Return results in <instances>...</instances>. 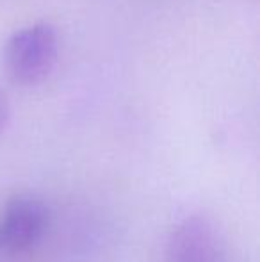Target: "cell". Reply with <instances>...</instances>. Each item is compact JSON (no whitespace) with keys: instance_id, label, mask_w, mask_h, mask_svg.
<instances>
[{"instance_id":"3957f363","label":"cell","mask_w":260,"mask_h":262,"mask_svg":"<svg viewBox=\"0 0 260 262\" xmlns=\"http://www.w3.org/2000/svg\"><path fill=\"white\" fill-rule=\"evenodd\" d=\"M164 262H221L216 228L203 216H189L177 225L166 245Z\"/></svg>"},{"instance_id":"7a4b0ae2","label":"cell","mask_w":260,"mask_h":262,"mask_svg":"<svg viewBox=\"0 0 260 262\" xmlns=\"http://www.w3.org/2000/svg\"><path fill=\"white\" fill-rule=\"evenodd\" d=\"M49 227V207L32 196H16L0 216V255L11 257L36 246Z\"/></svg>"},{"instance_id":"277c9868","label":"cell","mask_w":260,"mask_h":262,"mask_svg":"<svg viewBox=\"0 0 260 262\" xmlns=\"http://www.w3.org/2000/svg\"><path fill=\"white\" fill-rule=\"evenodd\" d=\"M7 118H9V104H7V98L4 97V93L0 91V130L6 127Z\"/></svg>"},{"instance_id":"6da1fadb","label":"cell","mask_w":260,"mask_h":262,"mask_svg":"<svg viewBox=\"0 0 260 262\" xmlns=\"http://www.w3.org/2000/svg\"><path fill=\"white\" fill-rule=\"evenodd\" d=\"M57 32L50 24H34L16 31L4 47V70L14 84L36 86L57 62Z\"/></svg>"}]
</instances>
